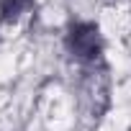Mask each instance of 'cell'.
Segmentation results:
<instances>
[{
  "label": "cell",
  "instance_id": "1",
  "mask_svg": "<svg viewBox=\"0 0 131 131\" xmlns=\"http://www.w3.org/2000/svg\"><path fill=\"white\" fill-rule=\"evenodd\" d=\"M67 49L80 62H95L103 51V39L95 23H75L67 31Z\"/></svg>",
  "mask_w": 131,
  "mask_h": 131
},
{
  "label": "cell",
  "instance_id": "2",
  "mask_svg": "<svg viewBox=\"0 0 131 131\" xmlns=\"http://www.w3.org/2000/svg\"><path fill=\"white\" fill-rule=\"evenodd\" d=\"M31 8H34V0H0V18L5 23H13Z\"/></svg>",
  "mask_w": 131,
  "mask_h": 131
}]
</instances>
